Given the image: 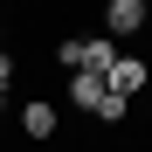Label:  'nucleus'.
<instances>
[{"instance_id": "nucleus-1", "label": "nucleus", "mask_w": 152, "mask_h": 152, "mask_svg": "<svg viewBox=\"0 0 152 152\" xmlns=\"http://www.w3.org/2000/svg\"><path fill=\"white\" fill-rule=\"evenodd\" d=\"M145 28V0H111L104 7V35L118 42V35H138Z\"/></svg>"}, {"instance_id": "nucleus-2", "label": "nucleus", "mask_w": 152, "mask_h": 152, "mask_svg": "<svg viewBox=\"0 0 152 152\" xmlns=\"http://www.w3.org/2000/svg\"><path fill=\"white\" fill-rule=\"evenodd\" d=\"M111 69H118V42H111V35H90V42H83V69H76V76H104V83H111Z\"/></svg>"}, {"instance_id": "nucleus-3", "label": "nucleus", "mask_w": 152, "mask_h": 152, "mask_svg": "<svg viewBox=\"0 0 152 152\" xmlns=\"http://www.w3.org/2000/svg\"><path fill=\"white\" fill-rule=\"evenodd\" d=\"M145 76H152V69H145L138 56H118V69H111V83H104V90H118V97H132V90H145Z\"/></svg>"}, {"instance_id": "nucleus-4", "label": "nucleus", "mask_w": 152, "mask_h": 152, "mask_svg": "<svg viewBox=\"0 0 152 152\" xmlns=\"http://www.w3.org/2000/svg\"><path fill=\"white\" fill-rule=\"evenodd\" d=\"M69 104L76 111H97L104 104V76H69Z\"/></svg>"}, {"instance_id": "nucleus-5", "label": "nucleus", "mask_w": 152, "mask_h": 152, "mask_svg": "<svg viewBox=\"0 0 152 152\" xmlns=\"http://www.w3.org/2000/svg\"><path fill=\"white\" fill-rule=\"evenodd\" d=\"M21 132L48 138V132H56V111H48V104H21Z\"/></svg>"}, {"instance_id": "nucleus-6", "label": "nucleus", "mask_w": 152, "mask_h": 152, "mask_svg": "<svg viewBox=\"0 0 152 152\" xmlns=\"http://www.w3.org/2000/svg\"><path fill=\"white\" fill-rule=\"evenodd\" d=\"M124 111H132V97H118V90H104V104H97V118H104V124H124Z\"/></svg>"}, {"instance_id": "nucleus-7", "label": "nucleus", "mask_w": 152, "mask_h": 152, "mask_svg": "<svg viewBox=\"0 0 152 152\" xmlns=\"http://www.w3.org/2000/svg\"><path fill=\"white\" fill-rule=\"evenodd\" d=\"M56 62H62V69H83V42H76V35H69V42L56 48Z\"/></svg>"}, {"instance_id": "nucleus-8", "label": "nucleus", "mask_w": 152, "mask_h": 152, "mask_svg": "<svg viewBox=\"0 0 152 152\" xmlns=\"http://www.w3.org/2000/svg\"><path fill=\"white\" fill-rule=\"evenodd\" d=\"M7 76H14V56H7V48H0V90H7Z\"/></svg>"}, {"instance_id": "nucleus-9", "label": "nucleus", "mask_w": 152, "mask_h": 152, "mask_svg": "<svg viewBox=\"0 0 152 152\" xmlns=\"http://www.w3.org/2000/svg\"><path fill=\"white\" fill-rule=\"evenodd\" d=\"M0 111H7V90H0Z\"/></svg>"}]
</instances>
